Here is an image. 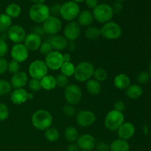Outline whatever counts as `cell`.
I'll list each match as a JSON object with an SVG mask.
<instances>
[{
    "label": "cell",
    "instance_id": "6da1fadb",
    "mask_svg": "<svg viewBox=\"0 0 151 151\" xmlns=\"http://www.w3.org/2000/svg\"><path fill=\"white\" fill-rule=\"evenodd\" d=\"M32 125L39 131H46L52 126L53 118L51 114L44 109L37 110L31 118Z\"/></svg>",
    "mask_w": 151,
    "mask_h": 151
},
{
    "label": "cell",
    "instance_id": "7a4b0ae2",
    "mask_svg": "<svg viewBox=\"0 0 151 151\" xmlns=\"http://www.w3.org/2000/svg\"><path fill=\"white\" fill-rule=\"evenodd\" d=\"M29 16L35 23H44L50 16V7L46 4H34L29 10Z\"/></svg>",
    "mask_w": 151,
    "mask_h": 151
},
{
    "label": "cell",
    "instance_id": "3957f363",
    "mask_svg": "<svg viewBox=\"0 0 151 151\" xmlns=\"http://www.w3.org/2000/svg\"><path fill=\"white\" fill-rule=\"evenodd\" d=\"M94 69V66L90 62H81L75 66L73 76L79 82H86L93 77Z\"/></svg>",
    "mask_w": 151,
    "mask_h": 151
},
{
    "label": "cell",
    "instance_id": "277c9868",
    "mask_svg": "<svg viewBox=\"0 0 151 151\" xmlns=\"http://www.w3.org/2000/svg\"><path fill=\"white\" fill-rule=\"evenodd\" d=\"M92 14L94 19L100 24H106L111 22L114 16L111 6L108 4H99L95 8L93 9Z\"/></svg>",
    "mask_w": 151,
    "mask_h": 151
},
{
    "label": "cell",
    "instance_id": "5b68a950",
    "mask_svg": "<svg viewBox=\"0 0 151 151\" xmlns=\"http://www.w3.org/2000/svg\"><path fill=\"white\" fill-rule=\"evenodd\" d=\"M81 13V9L78 4L74 2L73 1H68L61 4L60 16L62 19L67 22H73L77 19Z\"/></svg>",
    "mask_w": 151,
    "mask_h": 151
},
{
    "label": "cell",
    "instance_id": "8992f818",
    "mask_svg": "<svg viewBox=\"0 0 151 151\" xmlns=\"http://www.w3.org/2000/svg\"><path fill=\"white\" fill-rule=\"evenodd\" d=\"M125 117L123 113L112 110L106 115L104 120L106 128L111 131H116L124 122Z\"/></svg>",
    "mask_w": 151,
    "mask_h": 151
},
{
    "label": "cell",
    "instance_id": "52a82bcc",
    "mask_svg": "<svg viewBox=\"0 0 151 151\" xmlns=\"http://www.w3.org/2000/svg\"><path fill=\"white\" fill-rule=\"evenodd\" d=\"M100 32L102 36L106 39L115 40L122 35V29L119 24L111 21L103 24V27L100 28Z\"/></svg>",
    "mask_w": 151,
    "mask_h": 151
},
{
    "label": "cell",
    "instance_id": "ba28073f",
    "mask_svg": "<svg viewBox=\"0 0 151 151\" xmlns=\"http://www.w3.org/2000/svg\"><path fill=\"white\" fill-rule=\"evenodd\" d=\"M82 91L76 84H69L64 89V97L71 106L78 104L82 99Z\"/></svg>",
    "mask_w": 151,
    "mask_h": 151
},
{
    "label": "cell",
    "instance_id": "9c48e42d",
    "mask_svg": "<svg viewBox=\"0 0 151 151\" xmlns=\"http://www.w3.org/2000/svg\"><path fill=\"white\" fill-rule=\"evenodd\" d=\"M48 69L45 62L41 60H35L29 64L28 71L31 78L41 80L47 75Z\"/></svg>",
    "mask_w": 151,
    "mask_h": 151
},
{
    "label": "cell",
    "instance_id": "30bf717a",
    "mask_svg": "<svg viewBox=\"0 0 151 151\" xmlns=\"http://www.w3.org/2000/svg\"><path fill=\"white\" fill-rule=\"evenodd\" d=\"M42 27L45 34L50 35H55L60 31L62 28V22L60 19L56 16H50L44 23Z\"/></svg>",
    "mask_w": 151,
    "mask_h": 151
},
{
    "label": "cell",
    "instance_id": "8fae6325",
    "mask_svg": "<svg viewBox=\"0 0 151 151\" xmlns=\"http://www.w3.org/2000/svg\"><path fill=\"white\" fill-rule=\"evenodd\" d=\"M7 38L10 40L12 42L16 44H21L24 42L26 37L27 33L24 28L20 25L15 24L12 25L8 30L7 31Z\"/></svg>",
    "mask_w": 151,
    "mask_h": 151
},
{
    "label": "cell",
    "instance_id": "7c38bea8",
    "mask_svg": "<svg viewBox=\"0 0 151 151\" xmlns=\"http://www.w3.org/2000/svg\"><path fill=\"white\" fill-rule=\"evenodd\" d=\"M44 62H45L48 69H52V70L60 69L62 64L63 63V54L60 53V52L54 50L46 56Z\"/></svg>",
    "mask_w": 151,
    "mask_h": 151
},
{
    "label": "cell",
    "instance_id": "4fadbf2b",
    "mask_svg": "<svg viewBox=\"0 0 151 151\" xmlns=\"http://www.w3.org/2000/svg\"><path fill=\"white\" fill-rule=\"evenodd\" d=\"M96 121V115L91 111L82 110L76 115V122L81 127H89Z\"/></svg>",
    "mask_w": 151,
    "mask_h": 151
},
{
    "label": "cell",
    "instance_id": "5bb4252c",
    "mask_svg": "<svg viewBox=\"0 0 151 151\" xmlns=\"http://www.w3.org/2000/svg\"><path fill=\"white\" fill-rule=\"evenodd\" d=\"M10 55L13 60H16L18 63H20L27 59L29 56V50L22 43L16 44L12 47Z\"/></svg>",
    "mask_w": 151,
    "mask_h": 151
},
{
    "label": "cell",
    "instance_id": "9a60e30c",
    "mask_svg": "<svg viewBox=\"0 0 151 151\" xmlns=\"http://www.w3.org/2000/svg\"><path fill=\"white\" fill-rule=\"evenodd\" d=\"M81 34V26L78 22H70L65 26L63 29V36L68 41H75Z\"/></svg>",
    "mask_w": 151,
    "mask_h": 151
},
{
    "label": "cell",
    "instance_id": "2e32d148",
    "mask_svg": "<svg viewBox=\"0 0 151 151\" xmlns=\"http://www.w3.org/2000/svg\"><path fill=\"white\" fill-rule=\"evenodd\" d=\"M76 142L81 150L91 151L95 147L96 140L91 134H85L79 136Z\"/></svg>",
    "mask_w": 151,
    "mask_h": 151
},
{
    "label": "cell",
    "instance_id": "e0dca14e",
    "mask_svg": "<svg viewBox=\"0 0 151 151\" xmlns=\"http://www.w3.org/2000/svg\"><path fill=\"white\" fill-rule=\"evenodd\" d=\"M42 43V40L40 36L33 32L27 34L24 41V45L29 51H36L39 50L40 46Z\"/></svg>",
    "mask_w": 151,
    "mask_h": 151
},
{
    "label": "cell",
    "instance_id": "ac0fdd59",
    "mask_svg": "<svg viewBox=\"0 0 151 151\" xmlns=\"http://www.w3.org/2000/svg\"><path fill=\"white\" fill-rule=\"evenodd\" d=\"M135 126L131 122H124L122 124V125L119 127V129L117 130L119 138L126 140V141H128V139L134 137V134H135Z\"/></svg>",
    "mask_w": 151,
    "mask_h": 151
},
{
    "label": "cell",
    "instance_id": "d6986e66",
    "mask_svg": "<svg viewBox=\"0 0 151 151\" xmlns=\"http://www.w3.org/2000/svg\"><path fill=\"white\" fill-rule=\"evenodd\" d=\"M28 82H29L28 76L26 72L19 71V72L14 74L12 76L10 84L13 88L17 89V88H23L28 83Z\"/></svg>",
    "mask_w": 151,
    "mask_h": 151
},
{
    "label": "cell",
    "instance_id": "ffe728a7",
    "mask_svg": "<svg viewBox=\"0 0 151 151\" xmlns=\"http://www.w3.org/2000/svg\"><path fill=\"white\" fill-rule=\"evenodd\" d=\"M46 41L50 42L53 50L58 52L65 50L67 47L68 42H69L66 38L62 35H52L51 38Z\"/></svg>",
    "mask_w": 151,
    "mask_h": 151
},
{
    "label": "cell",
    "instance_id": "44dd1931",
    "mask_svg": "<svg viewBox=\"0 0 151 151\" xmlns=\"http://www.w3.org/2000/svg\"><path fill=\"white\" fill-rule=\"evenodd\" d=\"M28 92L24 88L14 89L10 94V100L15 105H21L27 101Z\"/></svg>",
    "mask_w": 151,
    "mask_h": 151
},
{
    "label": "cell",
    "instance_id": "7402d4cb",
    "mask_svg": "<svg viewBox=\"0 0 151 151\" xmlns=\"http://www.w3.org/2000/svg\"><path fill=\"white\" fill-rule=\"evenodd\" d=\"M114 85L119 90H126L131 85V80L127 75L123 73L116 75L114 79Z\"/></svg>",
    "mask_w": 151,
    "mask_h": 151
},
{
    "label": "cell",
    "instance_id": "603a6c76",
    "mask_svg": "<svg viewBox=\"0 0 151 151\" xmlns=\"http://www.w3.org/2000/svg\"><path fill=\"white\" fill-rule=\"evenodd\" d=\"M94 21L92 12L88 10L81 11L78 16V23L81 27H89Z\"/></svg>",
    "mask_w": 151,
    "mask_h": 151
},
{
    "label": "cell",
    "instance_id": "cb8c5ba5",
    "mask_svg": "<svg viewBox=\"0 0 151 151\" xmlns=\"http://www.w3.org/2000/svg\"><path fill=\"white\" fill-rule=\"evenodd\" d=\"M126 96L131 100H137L143 94V89L138 84L130 85L126 89Z\"/></svg>",
    "mask_w": 151,
    "mask_h": 151
},
{
    "label": "cell",
    "instance_id": "d4e9b609",
    "mask_svg": "<svg viewBox=\"0 0 151 151\" xmlns=\"http://www.w3.org/2000/svg\"><path fill=\"white\" fill-rule=\"evenodd\" d=\"M130 145L126 140L117 139L110 145V151H129Z\"/></svg>",
    "mask_w": 151,
    "mask_h": 151
},
{
    "label": "cell",
    "instance_id": "484cf974",
    "mask_svg": "<svg viewBox=\"0 0 151 151\" xmlns=\"http://www.w3.org/2000/svg\"><path fill=\"white\" fill-rule=\"evenodd\" d=\"M86 88L89 94L92 95H97L100 93L102 89L101 83L95 79H89L86 81Z\"/></svg>",
    "mask_w": 151,
    "mask_h": 151
},
{
    "label": "cell",
    "instance_id": "4316f807",
    "mask_svg": "<svg viewBox=\"0 0 151 151\" xmlns=\"http://www.w3.org/2000/svg\"><path fill=\"white\" fill-rule=\"evenodd\" d=\"M40 81H41V88L44 90H47V91L54 89L57 86H56L55 77L52 76V75H47Z\"/></svg>",
    "mask_w": 151,
    "mask_h": 151
},
{
    "label": "cell",
    "instance_id": "83f0119b",
    "mask_svg": "<svg viewBox=\"0 0 151 151\" xmlns=\"http://www.w3.org/2000/svg\"><path fill=\"white\" fill-rule=\"evenodd\" d=\"M22 8L16 3H11L8 4L5 8V14L7 15L11 19H16L21 15Z\"/></svg>",
    "mask_w": 151,
    "mask_h": 151
},
{
    "label": "cell",
    "instance_id": "f1b7e54d",
    "mask_svg": "<svg viewBox=\"0 0 151 151\" xmlns=\"http://www.w3.org/2000/svg\"><path fill=\"white\" fill-rule=\"evenodd\" d=\"M64 137L66 141L69 142V143H75V142H77L78 137H79L78 130L73 126L67 127L65 129Z\"/></svg>",
    "mask_w": 151,
    "mask_h": 151
},
{
    "label": "cell",
    "instance_id": "f546056e",
    "mask_svg": "<svg viewBox=\"0 0 151 151\" xmlns=\"http://www.w3.org/2000/svg\"><path fill=\"white\" fill-rule=\"evenodd\" d=\"M12 26V19L5 13L0 14V32H5Z\"/></svg>",
    "mask_w": 151,
    "mask_h": 151
},
{
    "label": "cell",
    "instance_id": "4dcf8cb0",
    "mask_svg": "<svg viewBox=\"0 0 151 151\" xmlns=\"http://www.w3.org/2000/svg\"><path fill=\"white\" fill-rule=\"evenodd\" d=\"M45 138L48 140L49 142H55L57 141L58 139L60 137V133H59L58 130L55 128H53V127H50L48 129H47L45 131Z\"/></svg>",
    "mask_w": 151,
    "mask_h": 151
},
{
    "label": "cell",
    "instance_id": "1f68e13d",
    "mask_svg": "<svg viewBox=\"0 0 151 151\" xmlns=\"http://www.w3.org/2000/svg\"><path fill=\"white\" fill-rule=\"evenodd\" d=\"M85 35L87 38L90 40L97 39L101 35L100 29L94 26L88 27L85 30Z\"/></svg>",
    "mask_w": 151,
    "mask_h": 151
},
{
    "label": "cell",
    "instance_id": "d6a6232c",
    "mask_svg": "<svg viewBox=\"0 0 151 151\" xmlns=\"http://www.w3.org/2000/svg\"><path fill=\"white\" fill-rule=\"evenodd\" d=\"M60 69L61 74H63V75L69 78V77L73 76L74 75L75 66L72 62H66V63H63L62 64Z\"/></svg>",
    "mask_w": 151,
    "mask_h": 151
},
{
    "label": "cell",
    "instance_id": "836d02e7",
    "mask_svg": "<svg viewBox=\"0 0 151 151\" xmlns=\"http://www.w3.org/2000/svg\"><path fill=\"white\" fill-rule=\"evenodd\" d=\"M10 82L7 80H0V96H5L10 94L12 91Z\"/></svg>",
    "mask_w": 151,
    "mask_h": 151
},
{
    "label": "cell",
    "instance_id": "e575fe53",
    "mask_svg": "<svg viewBox=\"0 0 151 151\" xmlns=\"http://www.w3.org/2000/svg\"><path fill=\"white\" fill-rule=\"evenodd\" d=\"M93 76H94V79H95L96 81L101 83L106 81L108 78V72L105 69H103V68H98V69H94Z\"/></svg>",
    "mask_w": 151,
    "mask_h": 151
},
{
    "label": "cell",
    "instance_id": "d590c367",
    "mask_svg": "<svg viewBox=\"0 0 151 151\" xmlns=\"http://www.w3.org/2000/svg\"><path fill=\"white\" fill-rule=\"evenodd\" d=\"M56 86H58L59 88H66L69 85V78L63 74H59L55 77Z\"/></svg>",
    "mask_w": 151,
    "mask_h": 151
},
{
    "label": "cell",
    "instance_id": "8d00e7d4",
    "mask_svg": "<svg viewBox=\"0 0 151 151\" xmlns=\"http://www.w3.org/2000/svg\"><path fill=\"white\" fill-rule=\"evenodd\" d=\"M28 86H29V89L31 90L33 92H37V91H39L40 90L42 89L41 85V81L38 79H32L28 82Z\"/></svg>",
    "mask_w": 151,
    "mask_h": 151
},
{
    "label": "cell",
    "instance_id": "74e56055",
    "mask_svg": "<svg viewBox=\"0 0 151 151\" xmlns=\"http://www.w3.org/2000/svg\"><path fill=\"white\" fill-rule=\"evenodd\" d=\"M39 51L41 55H44L47 56V55H49L51 52L53 51V49L50 42L44 41V42L41 43V46H40Z\"/></svg>",
    "mask_w": 151,
    "mask_h": 151
},
{
    "label": "cell",
    "instance_id": "f35d334b",
    "mask_svg": "<svg viewBox=\"0 0 151 151\" xmlns=\"http://www.w3.org/2000/svg\"><path fill=\"white\" fill-rule=\"evenodd\" d=\"M10 111L7 106L4 103H0V121H4L9 117Z\"/></svg>",
    "mask_w": 151,
    "mask_h": 151
},
{
    "label": "cell",
    "instance_id": "ab89813d",
    "mask_svg": "<svg viewBox=\"0 0 151 151\" xmlns=\"http://www.w3.org/2000/svg\"><path fill=\"white\" fill-rule=\"evenodd\" d=\"M150 75L147 72H141L137 76V81L139 84H146L150 81Z\"/></svg>",
    "mask_w": 151,
    "mask_h": 151
},
{
    "label": "cell",
    "instance_id": "60d3db41",
    "mask_svg": "<svg viewBox=\"0 0 151 151\" xmlns=\"http://www.w3.org/2000/svg\"><path fill=\"white\" fill-rule=\"evenodd\" d=\"M62 112L65 116H68V117H72L76 114V110L74 108V106L69 104L63 106V109H62Z\"/></svg>",
    "mask_w": 151,
    "mask_h": 151
},
{
    "label": "cell",
    "instance_id": "b9f144b4",
    "mask_svg": "<svg viewBox=\"0 0 151 151\" xmlns=\"http://www.w3.org/2000/svg\"><path fill=\"white\" fill-rule=\"evenodd\" d=\"M7 71L12 74H16L20 71V64L16 60H12L11 61L8 62V66H7Z\"/></svg>",
    "mask_w": 151,
    "mask_h": 151
},
{
    "label": "cell",
    "instance_id": "7bdbcfd3",
    "mask_svg": "<svg viewBox=\"0 0 151 151\" xmlns=\"http://www.w3.org/2000/svg\"><path fill=\"white\" fill-rule=\"evenodd\" d=\"M60 9H61V4L59 3H55V4H52V7H50V16L58 17V16H59L60 13Z\"/></svg>",
    "mask_w": 151,
    "mask_h": 151
},
{
    "label": "cell",
    "instance_id": "ee69618b",
    "mask_svg": "<svg viewBox=\"0 0 151 151\" xmlns=\"http://www.w3.org/2000/svg\"><path fill=\"white\" fill-rule=\"evenodd\" d=\"M8 52V45L5 40L0 38V58H4Z\"/></svg>",
    "mask_w": 151,
    "mask_h": 151
},
{
    "label": "cell",
    "instance_id": "f6af8a7d",
    "mask_svg": "<svg viewBox=\"0 0 151 151\" xmlns=\"http://www.w3.org/2000/svg\"><path fill=\"white\" fill-rule=\"evenodd\" d=\"M95 148L97 151H110V145L107 142L100 141L96 142Z\"/></svg>",
    "mask_w": 151,
    "mask_h": 151
},
{
    "label": "cell",
    "instance_id": "bcb514c9",
    "mask_svg": "<svg viewBox=\"0 0 151 151\" xmlns=\"http://www.w3.org/2000/svg\"><path fill=\"white\" fill-rule=\"evenodd\" d=\"M111 8L112 10H113L114 14H119L123 10V4H122V2L115 1L114 4H112Z\"/></svg>",
    "mask_w": 151,
    "mask_h": 151
},
{
    "label": "cell",
    "instance_id": "7dc6e473",
    "mask_svg": "<svg viewBox=\"0 0 151 151\" xmlns=\"http://www.w3.org/2000/svg\"><path fill=\"white\" fill-rule=\"evenodd\" d=\"M8 62L4 58H0V75H3L7 71Z\"/></svg>",
    "mask_w": 151,
    "mask_h": 151
},
{
    "label": "cell",
    "instance_id": "c3c4849f",
    "mask_svg": "<svg viewBox=\"0 0 151 151\" xmlns=\"http://www.w3.org/2000/svg\"><path fill=\"white\" fill-rule=\"evenodd\" d=\"M125 103H124L122 101H121V100H118V101L115 102L114 103L113 110L122 113V112L124 111V110H125Z\"/></svg>",
    "mask_w": 151,
    "mask_h": 151
},
{
    "label": "cell",
    "instance_id": "681fc988",
    "mask_svg": "<svg viewBox=\"0 0 151 151\" xmlns=\"http://www.w3.org/2000/svg\"><path fill=\"white\" fill-rule=\"evenodd\" d=\"M33 32V33L36 34L38 35V36L41 37L44 36L45 35V32H44V29H43L42 26H36V27H34L32 29V32Z\"/></svg>",
    "mask_w": 151,
    "mask_h": 151
},
{
    "label": "cell",
    "instance_id": "f907efd6",
    "mask_svg": "<svg viewBox=\"0 0 151 151\" xmlns=\"http://www.w3.org/2000/svg\"><path fill=\"white\" fill-rule=\"evenodd\" d=\"M84 2L86 3V5L90 9H94L99 4L98 0H85Z\"/></svg>",
    "mask_w": 151,
    "mask_h": 151
},
{
    "label": "cell",
    "instance_id": "816d5d0a",
    "mask_svg": "<svg viewBox=\"0 0 151 151\" xmlns=\"http://www.w3.org/2000/svg\"><path fill=\"white\" fill-rule=\"evenodd\" d=\"M66 151H81L76 143H70L66 147Z\"/></svg>",
    "mask_w": 151,
    "mask_h": 151
},
{
    "label": "cell",
    "instance_id": "f5cc1de1",
    "mask_svg": "<svg viewBox=\"0 0 151 151\" xmlns=\"http://www.w3.org/2000/svg\"><path fill=\"white\" fill-rule=\"evenodd\" d=\"M76 47H77V45H76V44L75 43V41H69V42H68V45H67V47H66V48H68V50H69V51L73 52L76 50V48H77Z\"/></svg>",
    "mask_w": 151,
    "mask_h": 151
},
{
    "label": "cell",
    "instance_id": "db71d44e",
    "mask_svg": "<svg viewBox=\"0 0 151 151\" xmlns=\"http://www.w3.org/2000/svg\"><path fill=\"white\" fill-rule=\"evenodd\" d=\"M63 63L71 62L70 54H69V53H65V54H63Z\"/></svg>",
    "mask_w": 151,
    "mask_h": 151
},
{
    "label": "cell",
    "instance_id": "11a10c76",
    "mask_svg": "<svg viewBox=\"0 0 151 151\" xmlns=\"http://www.w3.org/2000/svg\"><path fill=\"white\" fill-rule=\"evenodd\" d=\"M32 2H33L34 4H43L46 1V0H29Z\"/></svg>",
    "mask_w": 151,
    "mask_h": 151
},
{
    "label": "cell",
    "instance_id": "9f6ffc18",
    "mask_svg": "<svg viewBox=\"0 0 151 151\" xmlns=\"http://www.w3.org/2000/svg\"><path fill=\"white\" fill-rule=\"evenodd\" d=\"M33 97H34V94H32V93L28 92V94H27V100H32V99H33Z\"/></svg>",
    "mask_w": 151,
    "mask_h": 151
},
{
    "label": "cell",
    "instance_id": "6f0895ef",
    "mask_svg": "<svg viewBox=\"0 0 151 151\" xmlns=\"http://www.w3.org/2000/svg\"><path fill=\"white\" fill-rule=\"evenodd\" d=\"M72 1H73L74 2L77 3V4H79V3L84 2V1H85V0H72Z\"/></svg>",
    "mask_w": 151,
    "mask_h": 151
},
{
    "label": "cell",
    "instance_id": "680465c9",
    "mask_svg": "<svg viewBox=\"0 0 151 151\" xmlns=\"http://www.w3.org/2000/svg\"><path fill=\"white\" fill-rule=\"evenodd\" d=\"M149 74H150V76H151V63H150V66H149Z\"/></svg>",
    "mask_w": 151,
    "mask_h": 151
},
{
    "label": "cell",
    "instance_id": "91938a15",
    "mask_svg": "<svg viewBox=\"0 0 151 151\" xmlns=\"http://www.w3.org/2000/svg\"><path fill=\"white\" fill-rule=\"evenodd\" d=\"M116 1H119V2H123V1H126V0H115Z\"/></svg>",
    "mask_w": 151,
    "mask_h": 151
},
{
    "label": "cell",
    "instance_id": "94428289",
    "mask_svg": "<svg viewBox=\"0 0 151 151\" xmlns=\"http://www.w3.org/2000/svg\"><path fill=\"white\" fill-rule=\"evenodd\" d=\"M14 1H22V0H14Z\"/></svg>",
    "mask_w": 151,
    "mask_h": 151
},
{
    "label": "cell",
    "instance_id": "6125c7cd",
    "mask_svg": "<svg viewBox=\"0 0 151 151\" xmlns=\"http://www.w3.org/2000/svg\"><path fill=\"white\" fill-rule=\"evenodd\" d=\"M81 151H84V150H81Z\"/></svg>",
    "mask_w": 151,
    "mask_h": 151
}]
</instances>
